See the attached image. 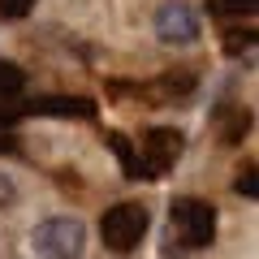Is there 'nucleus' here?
I'll return each mask as SVG.
<instances>
[{
	"instance_id": "obj_11",
	"label": "nucleus",
	"mask_w": 259,
	"mask_h": 259,
	"mask_svg": "<svg viewBox=\"0 0 259 259\" xmlns=\"http://www.w3.org/2000/svg\"><path fill=\"white\" fill-rule=\"evenodd\" d=\"M35 9V0H0V18H26Z\"/></svg>"
},
{
	"instance_id": "obj_5",
	"label": "nucleus",
	"mask_w": 259,
	"mask_h": 259,
	"mask_svg": "<svg viewBox=\"0 0 259 259\" xmlns=\"http://www.w3.org/2000/svg\"><path fill=\"white\" fill-rule=\"evenodd\" d=\"M156 35L164 39V44H190V39L199 35V18L186 9L182 0H168L156 13Z\"/></svg>"
},
{
	"instance_id": "obj_10",
	"label": "nucleus",
	"mask_w": 259,
	"mask_h": 259,
	"mask_svg": "<svg viewBox=\"0 0 259 259\" xmlns=\"http://www.w3.org/2000/svg\"><path fill=\"white\" fill-rule=\"evenodd\" d=\"M207 9L229 18V13H255V0H207Z\"/></svg>"
},
{
	"instance_id": "obj_13",
	"label": "nucleus",
	"mask_w": 259,
	"mask_h": 259,
	"mask_svg": "<svg viewBox=\"0 0 259 259\" xmlns=\"http://www.w3.org/2000/svg\"><path fill=\"white\" fill-rule=\"evenodd\" d=\"M5 203H13V182L0 173V207H5Z\"/></svg>"
},
{
	"instance_id": "obj_9",
	"label": "nucleus",
	"mask_w": 259,
	"mask_h": 259,
	"mask_svg": "<svg viewBox=\"0 0 259 259\" xmlns=\"http://www.w3.org/2000/svg\"><path fill=\"white\" fill-rule=\"evenodd\" d=\"M112 151L121 156V164H125V177H143V164H139V156L125 147V139L121 134H112Z\"/></svg>"
},
{
	"instance_id": "obj_2",
	"label": "nucleus",
	"mask_w": 259,
	"mask_h": 259,
	"mask_svg": "<svg viewBox=\"0 0 259 259\" xmlns=\"http://www.w3.org/2000/svg\"><path fill=\"white\" fill-rule=\"evenodd\" d=\"M30 242H35V250L44 259H78L82 255V242H87V229L74 216H52V221H44L35 229Z\"/></svg>"
},
{
	"instance_id": "obj_4",
	"label": "nucleus",
	"mask_w": 259,
	"mask_h": 259,
	"mask_svg": "<svg viewBox=\"0 0 259 259\" xmlns=\"http://www.w3.org/2000/svg\"><path fill=\"white\" fill-rule=\"evenodd\" d=\"M177 156H182V134L177 130H151L147 139H143V177H160L168 173V168L177 164Z\"/></svg>"
},
{
	"instance_id": "obj_12",
	"label": "nucleus",
	"mask_w": 259,
	"mask_h": 259,
	"mask_svg": "<svg viewBox=\"0 0 259 259\" xmlns=\"http://www.w3.org/2000/svg\"><path fill=\"white\" fill-rule=\"evenodd\" d=\"M238 194H246V199H255V168H242V177H238Z\"/></svg>"
},
{
	"instance_id": "obj_1",
	"label": "nucleus",
	"mask_w": 259,
	"mask_h": 259,
	"mask_svg": "<svg viewBox=\"0 0 259 259\" xmlns=\"http://www.w3.org/2000/svg\"><path fill=\"white\" fill-rule=\"evenodd\" d=\"M168 221H173L177 242L190 246V250L207 246V242L216 238V212H212V203H203V199H190V194H186V199H173Z\"/></svg>"
},
{
	"instance_id": "obj_3",
	"label": "nucleus",
	"mask_w": 259,
	"mask_h": 259,
	"mask_svg": "<svg viewBox=\"0 0 259 259\" xmlns=\"http://www.w3.org/2000/svg\"><path fill=\"white\" fill-rule=\"evenodd\" d=\"M143 233H147V212H143L139 203H117V207H108V212H104V221H100L104 246L117 250V255L134 250Z\"/></svg>"
},
{
	"instance_id": "obj_6",
	"label": "nucleus",
	"mask_w": 259,
	"mask_h": 259,
	"mask_svg": "<svg viewBox=\"0 0 259 259\" xmlns=\"http://www.w3.org/2000/svg\"><path fill=\"white\" fill-rule=\"evenodd\" d=\"M30 112H52V117H95L91 100H35Z\"/></svg>"
},
{
	"instance_id": "obj_7",
	"label": "nucleus",
	"mask_w": 259,
	"mask_h": 259,
	"mask_svg": "<svg viewBox=\"0 0 259 259\" xmlns=\"http://www.w3.org/2000/svg\"><path fill=\"white\" fill-rule=\"evenodd\" d=\"M22 91H26V74H22L13 61H0V104L18 100Z\"/></svg>"
},
{
	"instance_id": "obj_8",
	"label": "nucleus",
	"mask_w": 259,
	"mask_h": 259,
	"mask_svg": "<svg viewBox=\"0 0 259 259\" xmlns=\"http://www.w3.org/2000/svg\"><path fill=\"white\" fill-rule=\"evenodd\" d=\"M246 125H250V117H246L242 108H225V112H221V139H225V143H238Z\"/></svg>"
}]
</instances>
